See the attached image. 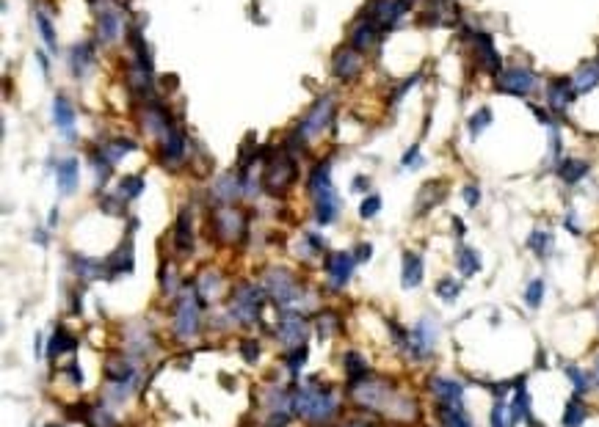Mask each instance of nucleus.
Here are the masks:
<instances>
[{"mask_svg": "<svg viewBox=\"0 0 599 427\" xmlns=\"http://www.w3.org/2000/svg\"><path fill=\"white\" fill-rule=\"evenodd\" d=\"M296 411L310 422H326L335 414V399L323 389H301L296 395Z\"/></svg>", "mask_w": 599, "mask_h": 427, "instance_id": "f257e3e1", "label": "nucleus"}, {"mask_svg": "<svg viewBox=\"0 0 599 427\" xmlns=\"http://www.w3.org/2000/svg\"><path fill=\"white\" fill-rule=\"evenodd\" d=\"M332 114H335V102L332 97H323L313 105V111L307 114V119L298 124V136L301 138H315L318 133H323V127L332 121Z\"/></svg>", "mask_w": 599, "mask_h": 427, "instance_id": "f03ea898", "label": "nucleus"}, {"mask_svg": "<svg viewBox=\"0 0 599 427\" xmlns=\"http://www.w3.org/2000/svg\"><path fill=\"white\" fill-rule=\"evenodd\" d=\"M174 331L180 339H191L199 331V309L194 298H182L174 306Z\"/></svg>", "mask_w": 599, "mask_h": 427, "instance_id": "7ed1b4c3", "label": "nucleus"}, {"mask_svg": "<svg viewBox=\"0 0 599 427\" xmlns=\"http://www.w3.org/2000/svg\"><path fill=\"white\" fill-rule=\"evenodd\" d=\"M500 91H508V94H516V97H528L533 88H536V75L530 69H522V66H513V69H506L500 75Z\"/></svg>", "mask_w": 599, "mask_h": 427, "instance_id": "20e7f679", "label": "nucleus"}, {"mask_svg": "<svg viewBox=\"0 0 599 427\" xmlns=\"http://www.w3.org/2000/svg\"><path fill=\"white\" fill-rule=\"evenodd\" d=\"M409 8V0H373L371 3V20L381 28H392Z\"/></svg>", "mask_w": 599, "mask_h": 427, "instance_id": "39448f33", "label": "nucleus"}, {"mask_svg": "<svg viewBox=\"0 0 599 427\" xmlns=\"http://www.w3.org/2000/svg\"><path fill=\"white\" fill-rule=\"evenodd\" d=\"M296 166H293V160L287 157V155H279V163L274 160L268 171H265V185H268V191H285L287 185L296 179Z\"/></svg>", "mask_w": 599, "mask_h": 427, "instance_id": "423d86ee", "label": "nucleus"}, {"mask_svg": "<svg viewBox=\"0 0 599 427\" xmlns=\"http://www.w3.org/2000/svg\"><path fill=\"white\" fill-rule=\"evenodd\" d=\"M313 199H315V218H318V224L329 227L337 218V210H340V201H337L335 188L329 185V188L318 191V193H313Z\"/></svg>", "mask_w": 599, "mask_h": 427, "instance_id": "0eeeda50", "label": "nucleus"}, {"mask_svg": "<svg viewBox=\"0 0 599 427\" xmlns=\"http://www.w3.org/2000/svg\"><path fill=\"white\" fill-rule=\"evenodd\" d=\"M268 289L279 301V306H290V301L298 295V284L293 282V276L285 273V270H274L268 276Z\"/></svg>", "mask_w": 599, "mask_h": 427, "instance_id": "6e6552de", "label": "nucleus"}, {"mask_svg": "<svg viewBox=\"0 0 599 427\" xmlns=\"http://www.w3.org/2000/svg\"><path fill=\"white\" fill-rule=\"evenodd\" d=\"M182 157H185V138H182V133L177 130V127H171L169 133L163 136V146H161V160H163V166H180L182 163Z\"/></svg>", "mask_w": 599, "mask_h": 427, "instance_id": "1a4fd4ad", "label": "nucleus"}, {"mask_svg": "<svg viewBox=\"0 0 599 427\" xmlns=\"http://www.w3.org/2000/svg\"><path fill=\"white\" fill-rule=\"evenodd\" d=\"M354 265H356V256L354 254H335L329 256L326 262V270H329V279L335 287H345L351 273H354Z\"/></svg>", "mask_w": 599, "mask_h": 427, "instance_id": "9d476101", "label": "nucleus"}, {"mask_svg": "<svg viewBox=\"0 0 599 427\" xmlns=\"http://www.w3.org/2000/svg\"><path fill=\"white\" fill-rule=\"evenodd\" d=\"M574 85L571 80H552L549 88H547V105L552 108V111H566L569 108V102L574 100Z\"/></svg>", "mask_w": 599, "mask_h": 427, "instance_id": "9b49d317", "label": "nucleus"}, {"mask_svg": "<svg viewBox=\"0 0 599 427\" xmlns=\"http://www.w3.org/2000/svg\"><path fill=\"white\" fill-rule=\"evenodd\" d=\"M359 69H362V61H359V56L354 53V47H342V50H337V56H335V75H337L340 80H354V78L359 75Z\"/></svg>", "mask_w": 599, "mask_h": 427, "instance_id": "f8f14e48", "label": "nucleus"}, {"mask_svg": "<svg viewBox=\"0 0 599 427\" xmlns=\"http://www.w3.org/2000/svg\"><path fill=\"white\" fill-rule=\"evenodd\" d=\"M262 309V295L257 292L255 287H240L238 301H235V312L240 314L243 320H255Z\"/></svg>", "mask_w": 599, "mask_h": 427, "instance_id": "ddd939ff", "label": "nucleus"}, {"mask_svg": "<svg viewBox=\"0 0 599 427\" xmlns=\"http://www.w3.org/2000/svg\"><path fill=\"white\" fill-rule=\"evenodd\" d=\"M81 166H78V160L75 157H66V160H61L56 169V182H58V191L61 193H75V188H78V176H81Z\"/></svg>", "mask_w": 599, "mask_h": 427, "instance_id": "4468645a", "label": "nucleus"}, {"mask_svg": "<svg viewBox=\"0 0 599 427\" xmlns=\"http://www.w3.org/2000/svg\"><path fill=\"white\" fill-rule=\"evenodd\" d=\"M434 342H436V334H434L431 323H420L412 331V337H409V347H412L414 359H426L428 353H431V347H434Z\"/></svg>", "mask_w": 599, "mask_h": 427, "instance_id": "2eb2a0df", "label": "nucleus"}, {"mask_svg": "<svg viewBox=\"0 0 599 427\" xmlns=\"http://www.w3.org/2000/svg\"><path fill=\"white\" fill-rule=\"evenodd\" d=\"M431 389H434V395H436V399H439L442 405H461V399H464L461 383L450 380V378H436V380L431 383Z\"/></svg>", "mask_w": 599, "mask_h": 427, "instance_id": "dca6fc26", "label": "nucleus"}, {"mask_svg": "<svg viewBox=\"0 0 599 427\" xmlns=\"http://www.w3.org/2000/svg\"><path fill=\"white\" fill-rule=\"evenodd\" d=\"M53 119L66 138H75V111L64 97H56V102H53Z\"/></svg>", "mask_w": 599, "mask_h": 427, "instance_id": "f3484780", "label": "nucleus"}, {"mask_svg": "<svg viewBox=\"0 0 599 427\" xmlns=\"http://www.w3.org/2000/svg\"><path fill=\"white\" fill-rule=\"evenodd\" d=\"M376 23H373L371 17H365V20H359L354 30H351V47L354 50H368L373 47V42H376Z\"/></svg>", "mask_w": 599, "mask_h": 427, "instance_id": "a211bd4d", "label": "nucleus"}, {"mask_svg": "<svg viewBox=\"0 0 599 427\" xmlns=\"http://www.w3.org/2000/svg\"><path fill=\"white\" fill-rule=\"evenodd\" d=\"M174 246H177V251H182V254L194 248V231H191V215H188V210H180V215H177Z\"/></svg>", "mask_w": 599, "mask_h": 427, "instance_id": "6ab92c4d", "label": "nucleus"}, {"mask_svg": "<svg viewBox=\"0 0 599 427\" xmlns=\"http://www.w3.org/2000/svg\"><path fill=\"white\" fill-rule=\"evenodd\" d=\"M400 279H403V287H406V289L420 287V282H423V256L406 251V254H403V276H400Z\"/></svg>", "mask_w": 599, "mask_h": 427, "instance_id": "aec40b11", "label": "nucleus"}, {"mask_svg": "<svg viewBox=\"0 0 599 427\" xmlns=\"http://www.w3.org/2000/svg\"><path fill=\"white\" fill-rule=\"evenodd\" d=\"M597 83H599V64L597 61H586V64L574 72V78H571V85H574V91H577V94L591 91Z\"/></svg>", "mask_w": 599, "mask_h": 427, "instance_id": "412c9836", "label": "nucleus"}, {"mask_svg": "<svg viewBox=\"0 0 599 427\" xmlns=\"http://www.w3.org/2000/svg\"><path fill=\"white\" fill-rule=\"evenodd\" d=\"M97 36L103 44H114L116 36H119V17L114 11H103L97 17Z\"/></svg>", "mask_w": 599, "mask_h": 427, "instance_id": "4be33fe9", "label": "nucleus"}, {"mask_svg": "<svg viewBox=\"0 0 599 427\" xmlns=\"http://www.w3.org/2000/svg\"><path fill=\"white\" fill-rule=\"evenodd\" d=\"M439 422H442V427H472L470 416L464 414L461 405H442L439 402Z\"/></svg>", "mask_w": 599, "mask_h": 427, "instance_id": "5701e85b", "label": "nucleus"}, {"mask_svg": "<svg viewBox=\"0 0 599 427\" xmlns=\"http://www.w3.org/2000/svg\"><path fill=\"white\" fill-rule=\"evenodd\" d=\"M216 227H219V234H221V237L232 240L235 234L243 231V218H240L238 212H219V215H216Z\"/></svg>", "mask_w": 599, "mask_h": 427, "instance_id": "b1692460", "label": "nucleus"}, {"mask_svg": "<svg viewBox=\"0 0 599 427\" xmlns=\"http://www.w3.org/2000/svg\"><path fill=\"white\" fill-rule=\"evenodd\" d=\"M94 61V50H91V44L83 42V44H75L72 47V75L75 78H81L86 75V69H88V64Z\"/></svg>", "mask_w": 599, "mask_h": 427, "instance_id": "393cba45", "label": "nucleus"}, {"mask_svg": "<svg viewBox=\"0 0 599 427\" xmlns=\"http://www.w3.org/2000/svg\"><path fill=\"white\" fill-rule=\"evenodd\" d=\"M475 42H478V50H481V58H484L486 69H489V72H497V69H500V56L494 53L492 39H489L486 33H478V36H475Z\"/></svg>", "mask_w": 599, "mask_h": 427, "instance_id": "a878e982", "label": "nucleus"}, {"mask_svg": "<svg viewBox=\"0 0 599 427\" xmlns=\"http://www.w3.org/2000/svg\"><path fill=\"white\" fill-rule=\"evenodd\" d=\"M586 416H588V408L577 397L569 399L566 402V411H564V427H583Z\"/></svg>", "mask_w": 599, "mask_h": 427, "instance_id": "bb28decb", "label": "nucleus"}, {"mask_svg": "<svg viewBox=\"0 0 599 427\" xmlns=\"http://www.w3.org/2000/svg\"><path fill=\"white\" fill-rule=\"evenodd\" d=\"M456 265L458 270H461V276H475L481 270V259H478V254L472 248H458Z\"/></svg>", "mask_w": 599, "mask_h": 427, "instance_id": "cd10ccee", "label": "nucleus"}, {"mask_svg": "<svg viewBox=\"0 0 599 427\" xmlns=\"http://www.w3.org/2000/svg\"><path fill=\"white\" fill-rule=\"evenodd\" d=\"M558 174H561L564 182H580V179L588 174V163L571 157V160H564V163H561V171H558Z\"/></svg>", "mask_w": 599, "mask_h": 427, "instance_id": "c85d7f7f", "label": "nucleus"}, {"mask_svg": "<svg viewBox=\"0 0 599 427\" xmlns=\"http://www.w3.org/2000/svg\"><path fill=\"white\" fill-rule=\"evenodd\" d=\"M279 337H282V342H287V344L298 347V344H301V339H304V323H301V320H290V323H282V325H279Z\"/></svg>", "mask_w": 599, "mask_h": 427, "instance_id": "c756f323", "label": "nucleus"}, {"mask_svg": "<svg viewBox=\"0 0 599 427\" xmlns=\"http://www.w3.org/2000/svg\"><path fill=\"white\" fill-rule=\"evenodd\" d=\"M136 149V143L133 141H127V138H116V141H111L105 149H103V157L108 160V163H116L119 157H124L127 152H133Z\"/></svg>", "mask_w": 599, "mask_h": 427, "instance_id": "7c9ffc66", "label": "nucleus"}, {"mask_svg": "<svg viewBox=\"0 0 599 427\" xmlns=\"http://www.w3.org/2000/svg\"><path fill=\"white\" fill-rule=\"evenodd\" d=\"M516 422V414H513V405L508 408L506 402H497L492 408V427H513Z\"/></svg>", "mask_w": 599, "mask_h": 427, "instance_id": "2f4dec72", "label": "nucleus"}, {"mask_svg": "<svg viewBox=\"0 0 599 427\" xmlns=\"http://www.w3.org/2000/svg\"><path fill=\"white\" fill-rule=\"evenodd\" d=\"M36 28H39V33H42V39H45V44H47V50H53L56 53L58 50V42H56V30H53V25H50V20H47V14H36Z\"/></svg>", "mask_w": 599, "mask_h": 427, "instance_id": "473e14b6", "label": "nucleus"}, {"mask_svg": "<svg viewBox=\"0 0 599 427\" xmlns=\"http://www.w3.org/2000/svg\"><path fill=\"white\" fill-rule=\"evenodd\" d=\"M528 246H530L539 256H547L552 251V234H549V231H533V234L528 237Z\"/></svg>", "mask_w": 599, "mask_h": 427, "instance_id": "72a5a7b5", "label": "nucleus"}, {"mask_svg": "<svg viewBox=\"0 0 599 427\" xmlns=\"http://www.w3.org/2000/svg\"><path fill=\"white\" fill-rule=\"evenodd\" d=\"M144 191V179L141 176H124L119 182V199H136Z\"/></svg>", "mask_w": 599, "mask_h": 427, "instance_id": "f704fd0d", "label": "nucleus"}, {"mask_svg": "<svg viewBox=\"0 0 599 427\" xmlns=\"http://www.w3.org/2000/svg\"><path fill=\"white\" fill-rule=\"evenodd\" d=\"M75 337H69L66 331H58L56 337L50 339V350H47V356L53 359V356H58V353H64V350H75Z\"/></svg>", "mask_w": 599, "mask_h": 427, "instance_id": "c9c22d12", "label": "nucleus"}, {"mask_svg": "<svg viewBox=\"0 0 599 427\" xmlns=\"http://www.w3.org/2000/svg\"><path fill=\"white\" fill-rule=\"evenodd\" d=\"M216 196L221 201H232L238 196V179H235V174H229L224 179H219V185H216Z\"/></svg>", "mask_w": 599, "mask_h": 427, "instance_id": "e433bc0d", "label": "nucleus"}, {"mask_svg": "<svg viewBox=\"0 0 599 427\" xmlns=\"http://www.w3.org/2000/svg\"><path fill=\"white\" fill-rule=\"evenodd\" d=\"M542 298H544V282L542 279H533L528 284V289H525V301H528L530 309H539L542 306Z\"/></svg>", "mask_w": 599, "mask_h": 427, "instance_id": "4c0bfd02", "label": "nucleus"}, {"mask_svg": "<svg viewBox=\"0 0 599 427\" xmlns=\"http://www.w3.org/2000/svg\"><path fill=\"white\" fill-rule=\"evenodd\" d=\"M489 121H492V111H489V108H481L478 114L470 119V133H472V136H481L486 127H489Z\"/></svg>", "mask_w": 599, "mask_h": 427, "instance_id": "58836bf2", "label": "nucleus"}, {"mask_svg": "<svg viewBox=\"0 0 599 427\" xmlns=\"http://www.w3.org/2000/svg\"><path fill=\"white\" fill-rule=\"evenodd\" d=\"M458 292H461V284L453 282V279H442V282L436 284V295L445 298V301H456Z\"/></svg>", "mask_w": 599, "mask_h": 427, "instance_id": "ea45409f", "label": "nucleus"}, {"mask_svg": "<svg viewBox=\"0 0 599 427\" xmlns=\"http://www.w3.org/2000/svg\"><path fill=\"white\" fill-rule=\"evenodd\" d=\"M307 361V347L304 344H298V347H293V353L287 356V367H290V372L296 375V372L301 370V364Z\"/></svg>", "mask_w": 599, "mask_h": 427, "instance_id": "a19ab883", "label": "nucleus"}, {"mask_svg": "<svg viewBox=\"0 0 599 427\" xmlns=\"http://www.w3.org/2000/svg\"><path fill=\"white\" fill-rule=\"evenodd\" d=\"M566 375H569V380L574 383V392L577 395H586L588 392V378L577 370V367H566Z\"/></svg>", "mask_w": 599, "mask_h": 427, "instance_id": "79ce46f5", "label": "nucleus"}, {"mask_svg": "<svg viewBox=\"0 0 599 427\" xmlns=\"http://www.w3.org/2000/svg\"><path fill=\"white\" fill-rule=\"evenodd\" d=\"M378 210H381V199L373 193V196H368V199L362 201V207H359V215H362V218H373Z\"/></svg>", "mask_w": 599, "mask_h": 427, "instance_id": "37998d69", "label": "nucleus"}, {"mask_svg": "<svg viewBox=\"0 0 599 427\" xmlns=\"http://www.w3.org/2000/svg\"><path fill=\"white\" fill-rule=\"evenodd\" d=\"M464 199H467V204H470V207H475V204H478V199H481L478 188H472V185H470V188H464Z\"/></svg>", "mask_w": 599, "mask_h": 427, "instance_id": "c03bdc74", "label": "nucleus"}, {"mask_svg": "<svg viewBox=\"0 0 599 427\" xmlns=\"http://www.w3.org/2000/svg\"><path fill=\"white\" fill-rule=\"evenodd\" d=\"M255 347H260V344H255V342H243V356H246V361H257L260 353H255Z\"/></svg>", "mask_w": 599, "mask_h": 427, "instance_id": "a18cd8bd", "label": "nucleus"}, {"mask_svg": "<svg viewBox=\"0 0 599 427\" xmlns=\"http://www.w3.org/2000/svg\"><path fill=\"white\" fill-rule=\"evenodd\" d=\"M371 254H373V248L371 246H359V248H356V262H368V259H371Z\"/></svg>", "mask_w": 599, "mask_h": 427, "instance_id": "49530a36", "label": "nucleus"}, {"mask_svg": "<svg viewBox=\"0 0 599 427\" xmlns=\"http://www.w3.org/2000/svg\"><path fill=\"white\" fill-rule=\"evenodd\" d=\"M414 160H420V152H417V146H412V152H406V157H403V166H409V163H414Z\"/></svg>", "mask_w": 599, "mask_h": 427, "instance_id": "de8ad7c7", "label": "nucleus"}, {"mask_svg": "<svg viewBox=\"0 0 599 427\" xmlns=\"http://www.w3.org/2000/svg\"><path fill=\"white\" fill-rule=\"evenodd\" d=\"M591 380L599 386V356H597V364H594V375H591Z\"/></svg>", "mask_w": 599, "mask_h": 427, "instance_id": "09e8293b", "label": "nucleus"}, {"mask_svg": "<svg viewBox=\"0 0 599 427\" xmlns=\"http://www.w3.org/2000/svg\"><path fill=\"white\" fill-rule=\"evenodd\" d=\"M47 427H58V425H47Z\"/></svg>", "mask_w": 599, "mask_h": 427, "instance_id": "8fccbe9b", "label": "nucleus"}]
</instances>
